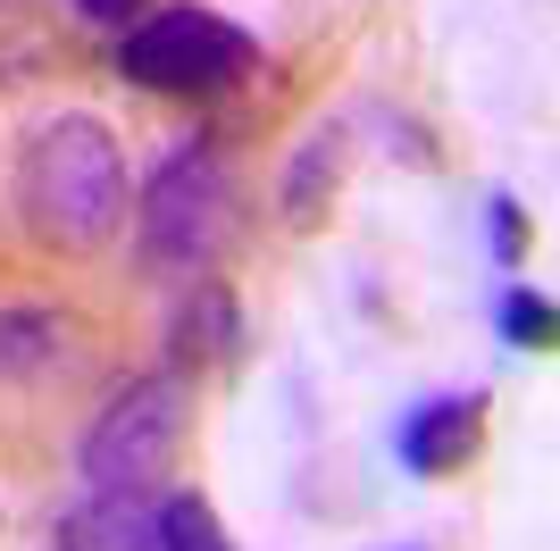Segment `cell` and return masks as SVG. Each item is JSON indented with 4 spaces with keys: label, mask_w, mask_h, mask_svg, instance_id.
Masks as SVG:
<instances>
[{
    "label": "cell",
    "mask_w": 560,
    "mask_h": 551,
    "mask_svg": "<svg viewBox=\"0 0 560 551\" xmlns=\"http://www.w3.org/2000/svg\"><path fill=\"white\" fill-rule=\"evenodd\" d=\"M126 151H117V134L101 126V117L68 109L50 117L43 134L25 142L18 160V218L25 234L43 243V251H101V243H117V226H126Z\"/></svg>",
    "instance_id": "1"
},
{
    "label": "cell",
    "mask_w": 560,
    "mask_h": 551,
    "mask_svg": "<svg viewBox=\"0 0 560 551\" xmlns=\"http://www.w3.org/2000/svg\"><path fill=\"white\" fill-rule=\"evenodd\" d=\"M234 226H243V192H234V167L218 160L210 142H176V151L151 167L142 201H135L142 268L185 276V284H201V276L226 259Z\"/></svg>",
    "instance_id": "2"
},
{
    "label": "cell",
    "mask_w": 560,
    "mask_h": 551,
    "mask_svg": "<svg viewBox=\"0 0 560 551\" xmlns=\"http://www.w3.org/2000/svg\"><path fill=\"white\" fill-rule=\"evenodd\" d=\"M185 418H192V385L185 367H151V376H126V385L101 401V418L75 443V477L84 493H142L160 484L185 452Z\"/></svg>",
    "instance_id": "3"
},
{
    "label": "cell",
    "mask_w": 560,
    "mask_h": 551,
    "mask_svg": "<svg viewBox=\"0 0 560 551\" xmlns=\"http://www.w3.org/2000/svg\"><path fill=\"white\" fill-rule=\"evenodd\" d=\"M259 68V43L234 17L201 9V0H167V9H142L126 34H117V75L142 92H176V101H201V92H226Z\"/></svg>",
    "instance_id": "4"
},
{
    "label": "cell",
    "mask_w": 560,
    "mask_h": 551,
    "mask_svg": "<svg viewBox=\"0 0 560 551\" xmlns=\"http://www.w3.org/2000/svg\"><path fill=\"white\" fill-rule=\"evenodd\" d=\"M477 443H486V392H444V401H419V410L394 426V459L410 468V477H452Z\"/></svg>",
    "instance_id": "5"
},
{
    "label": "cell",
    "mask_w": 560,
    "mask_h": 551,
    "mask_svg": "<svg viewBox=\"0 0 560 551\" xmlns=\"http://www.w3.org/2000/svg\"><path fill=\"white\" fill-rule=\"evenodd\" d=\"M59 551H160V493H84L59 518Z\"/></svg>",
    "instance_id": "6"
},
{
    "label": "cell",
    "mask_w": 560,
    "mask_h": 551,
    "mask_svg": "<svg viewBox=\"0 0 560 551\" xmlns=\"http://www.w3.org/2000/svg\"><path fill=\"white\" fill-rule=\"evenodd\" d=\"M343 160H351L343 126H310V134L293 142V160H284V184H277V209H284V226H293V234L327 218L335 184H343Z\"/></svg>",
    "instance_id": "7"
},
{
    "label": "cell",
    "mask_w": 560,
    "mask_h": 551,
    "mask_svg": "<svg viewBox=\"0 0 560 551\" xmlns=\"http://www.w3.org/2000/svg\"><path fill=\"white\" fill-rule=\"evenodd\" d=\"M68 343L75 326L43 301H18V309H0V385H34L50 367H68Z\"/></svg>",
    "instance_id": "8"
},
{
    "label": "cell",
    "mask_w": 560,
    "mask_h": 551,
    "mask_svg": "<svg viewBox=\"0 0 560 551\" xmlns=\"http://www.w3.org/2000/svg\"><path fill=\"white\" fill-rule=\"evenodd\" d=\"M234 343H243V309H234V293L218 284V276H201V284H192V301L176 309V367L234 360Z\"/></svg>",
    "instance_id": "9"
},
{
    "label": "cell",
    "mask_w": 560,
    "mask_h": 551,
    "mask_svg": "<svg viewBox=\"0 0 560 551\" xmlns=\"http://www.w3.org/2000/svg\"><path fill=\"white\" fill-rule=\"evenodd\" d=\"M160 551H226V527L201 493H160Z\"/></svg>",
    "instance_id": "10"
},
{
    "label": "cell",
    "mask_w": 560,
    "mask_h": 551,
    "mask_svg": "<svg viewBox=\"0 0 560 551\" xmlns=\"http://www.w3.org/2000/svg\"><path fill=\"white\" fill-rule=\"evenodd\" d=\"M502 335H511L518 351H552V301L544 293H511L502 301Z\"/></svg>",
    "instance_id": "11"
},
{
    "label": "cell",
    "mask_w": 560,
    "mask_h": 551,
    "mask_svg": "<svg viewBox=\"0 0 560 551\" xmlns=\"http://www.w3.org/2000/svg\"><path fill=\"white\" fill-rule=\"evenodd\" d=\"M493 251H502V268H518V251H527V218H518V201H493Z\"/></svg>",
    "instance_id": "12"
},
{
    "label": "cell",
    "mask_w": 560,
    "mask_h": 551,
    "mask_svg": "<svg viewBox=\"0 0 560 551\" xmlns=\"http://www.w3.org/2000/svg\"><path fill=\"white\" fill-rule=\"evenodd\" d=\"M75 17H84V25H117V34H126V25L142 17V0H75Z\"/></svg>",
    "instance_id": "13"
}]
</instances>
